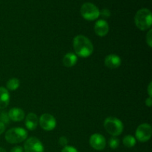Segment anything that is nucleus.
Masks as SVG:
<instances>
[{"mask_svg":"<svg viewBox=\"0 0 152 152\" xmlns=\"http://www.w3.org/2000/svg\"><path fill=\"white\" fill-rule=\"evenodd\" d=\"M104 128L109 134L117 137L121 134L124 129L123 122L114 117H107L104 121Z\"/></svg>","mask_w":152,"mask_h":152,"instance_id":"nucleus-4","label":"nucleus"},{"mask_svg":"<svg viewBox=\"0 0 152 152\" xmlns=\"http://www.w3.org/2000/svg\"><path fill=\"white\" fill-rule=\"evenodd\" d=\"M108 145H109L110 148H111L112 149H116L120 145V140L115 137H112L108 140Z\"/></svg>","mask_w":152,"mask_h":152,"instance_id":"nucleus-18","label":"nucleus"},{"mask_svg":"<svg viewBox=\"0 0 152 152\" xmlns=\"http://www.w3.org/2000/svg\"><path fill=\"white\" fill-rule=\"evenodd\" d=\"M4 130H5V126H4V123L3 122H0V135L1 134L4 133Z\"/></svg>","mask_w":152,"mask_h":152,"instance_id":"nucleus-24","label":"nucleus"},{"mask_svg":"<svg viewBox=\"0 0 152 152\" xmlns=\"http://www.w3.org/2000/svg\"><path fill=\"white\" fill-rule=\"evenodd\" d=\"M94 31L95 34L98 37H103L108 34L109 31V25L108 22L104 19H99L95 23L94 25Z\"/></svg>","mask_w":152,"mask_h":152,"instance_id":"nucleus-10","label":"nucleus"},{"mask_svg":"<svg viewBox=\"0 0 152 152\" xmlns=\"http://www.w3.org/2000/svg\"><path fill=\"white\" fill-rule=\"evenodd\" d=\"M10 102V94L7 88L0 87V109L5 108Z\"/></svg>","mask_w":152,"mask_h":152,"instance_id":"nucleus-15","label":"nucleus"},{"mask_svg":"<svg viewBox=\"0 0 152 152\" xmlns=\"http://www.w3.org/2000/svg\"><path fill=\"white\" fill-rule=\"evenodd\" d=\"M77 60H78V58H77V55L71 52V53H68L65 55L62 59V64L64 66L67 67V68H71L77 64Z\"/></svg>","mask_w":152,"mask_h":152,"instance_id":"nucleus-14","label":"nucleus"},{"mask_svg":"<svg viewBox=\"0 0 152 152\" xmlns=\"http://www.w3.org/2000/svg\"><path fill=\"white\" fill-rule=\"evenodd\" d=\"M59 145H62V147L66 146V145H68V139H67L65 136L60 137L59 139Z\"/></svg>","mask_w":152,"mask_h":152,"instance_id":"nucleus-21","label":"nucleus"},{"mask_svg":"<svg viewBox=\"0 0 152 152\" xmlns=\"http://www.w3.org/2000/svg\"><path fill=\"white\" fill-rule=\"evenodd\" d=\"M123 145L126 147H127V148H132V147H134L136 145L137 140L132 135H126L123 138Z\"/></svg>","mask_w":152,"mask_h":152,"instance_id":"nucleus-17","label":"nucleus"},{"mask_svg":"<svg viewBox=\"0 0 152 152\" xmlns=\"http://www.w3.org/2000/svg\"><path fill=\"white\" fill-rule=\"evenodd\" d=\"M99 12L97 7L93 3L86 2L82 5L80 13L85 19L88 21H93L99 16Z\"/></svg>","mask_w":152,"mask_h":152,"instance_id":"nucleus-5","label":"nucleus"},{"mask_svg":"<svg viewBox=\"0 0 152 152\" xmlns=\"http://www.w3.org/2000/svg\"><path fill=\"white\" fill-rule=\"evenodd\" d=\"M10 152H24V149L22 146L17 145V146L13 147Z\"/></svg>","mask_w":152,"mask_h":152,"instance_id":"nucleus-23","label":"nucleus"},{"mask_svg":"<svg viewBox=\"0 0 152 152\" xmlns=\"http://www.w3.org/2000/svg\"><path fill=\"white\" fill-rule=\"evenodd\" d=\"M73 47L77 56L83 58L90 56L94 51V45L88 37L77 35L73 39Z\"/></svg>","mask_w":152,"mask_h":152,"instance_id":"nucleus-1","label":"nucleus"},{"mask_svg":"<svg viewBox=\"0 0 152 152\" xmlns=\"http://www.w3.org/2000/svg\"><path fill=\"white\" fill-rule=\"evenodd\" d=\"M25 111L19 108H13L8 111V117L13 122H20L25 118Z\"/></svg>","mask_w":152,"mask_h":152,"instance_id":"nucleus-13","label":"nucleus"},{"mask_svg":"<svg viewBox=\"0 0 152 152\" xmlns=\"http://www.w3.org/2000/svg\"><path fill=\"white\" fill-rule=\"evenodd\" d=\"M24 152H44V146L37 137H29L24 143Z\"/></svg>","mask_w":152,"mask_h":152,"instance_id":"nucleus-7","label":"nucleus"},{"mask_svg":"<svg viewBox=\"0 0 152 152\" xmlns=\"http://www.w3.org/2000/svg\"><path fill=\"white\" fill-rule=\"evenodd\" d=\"M151 90H152V83H150L149 85H148V95H149L150 97H151V95H152Z\"/></svg>","mask_w":152,"mask_h":152,"instance_id":"nucleus-26","label":"nucleus"},{"mask_svg":"<svg viewBox=\"0 0 152 152\" xmlns=\"http://www.w3.org/2000/svg\"><path fill=\"white\" fill-rule=\"evenodd\" d=\"M25 126L30 131L35 130L39 124V118L34 113H29L25 117Z\"/></svg>","mask_w":152,"mask_h":152,"instance_id":"nucleus-12","label":"nucleus"},{"mask_svg":"<svg viewBox=\"0 0 152 152\" xmlns=\"http://www.w3.org/2000/svg\"><path fill=\"white\" fill-rule=\"evenodd\" d=\"M39 123L43 130L50 132L56 128V120L51 114H43L39 119Z\"/></svg>","mask_w":152,"mask_h":152,"instance_id":"nucleus-8","label":"nucleus"},{"mask_svg":"<svg viewBox=\"0 0 152 152\" xmlns=\"http://www.w3.org/2000/svg\"><path fill=\"white\" fill-rule=\"evenodd\" d=\"M145 39H146V43L148 44V45L150 48H151L152 46V31L151 29L148 31V32L147 33L146 37H145Z\"/></svg>","mask_w":152,"mask_h":152,"instance_id":"nucleus-19","label":"nucleus"},{"mask_svg":"<svg viewBox=\"0 0 152 152\" xmlns=\"http://www.w3.org/2000/svg\"><path fill=\"white\" fill-rule=\"evenodd\" d=\"M105 65L111 69H116L121 65L122 60L120 56L117 54H109L105 58Z\"/></svg>","mask_w":152,"mask_h":152,"instance_id":"nucleus-11","label":"nucleus"},{"mask_svg":"<svg viewBox=\"0 0 152 152\" xmlns=\"http://www.w3.org/2000/svg\"><path fill=\"white\" fill-rule=\"evenodd\" d=\"M0 152H7V151H6V150L4 149V148L0 147Z\"/></svg>","mask_w":152,"mask_h":152,"instance_id":"nucleus-27","label":"nucleus"},{"mask_svg":"<svg viewBox=\"0 0 152 152\" xmlns=\"http://www.w3.org/2000/svg\"><path fill=\"white\" fill-rule=\"evenodd\" d=\"M90 145L95 150L97 151H102L106 146V140L104 137L103 135L100 134H94L91 136L89 140Z\"/></svg>","mask_w":152,"mask_h":152,"instance_id":"nucleus-9","label":"nucleus"},{"mask_svg":"<svg viewBox=\"0 0 152 152\" xmlns=\"http://www.w3.org/2000/svg\"><path fill=\"white\" fill-rule=\"evenodd\" d=\"M102 16V17H105V18H108L111 15V13H110L109 10L108 9H103L102 11L99 12V16Z\"/></svg>","mask_w":152,"mask_h":152,"instance_id":"nucleus-22","label":"nucleus"},{"mask_svg":"<svg viewBox=\"0 0 152 152\" xmlns=\"http://www.w3.org/2000/svg\"><path fill=\"white\" fill-rule=\"evenodd\" d=\"M61 152H79L77 148H75L74 147L71 146V145H66V146L62 148V151Z\"/></svg>","mask_w":152,"mask_h":152,"instance_id":"nucleus-20","label":"nucleus"},{"mask_svg":"<svg viewBox=\"0 0 152 152\" xmlns=\"http://www.w3.org/2000/svg\"><path fill=\"white\" fill-rule=\"evenodd\" d=\"M152 135V128L148 123L140 125L135 132L136 140L141 142H145L149 140Z\"/></svg>","mask_w":152,"mask_h":152,"instance_id":"nucleus-6","label":"nucleus"},{"mask_svg":"<svg viewBox=\"0 0 152 152\" xmlns=\"http://www.w3.org/2000/svg\"><path fill=\"white\" fill-rule=\"evenodd\" d=\"M28 132L22 128L16 127L9 129L5 133L6 141L10 144L20 143L28 138Z\"/></svg>","mask_w":152,"mask_h":152,"instance_id":"nucleus-3","label":"nucleus"},{"mask_svg":"<svg viewBox=\"0 0 152 152\" xmlns=\"http://www.w3.org/2000/svg\"><path fill=\"white\" fill-rule=\"evenodd\" d=\"M136 26L140 31L150 29L152 25V16L151 10L147 8H142L137 12L134 16Z\"/></svg>","mask_w":152,"mask_h":152,"instance_id":"nucleus-2","label":"nucleus"},{"mask_svg":"<svg viewBox=\"0 0 152 152\" xmlns=\"http://www.w3.org/2000/svg\"><path fill=\"white\" fill-rule=\"evenodd\" d=\"M19 86H20V81L17 78L10 79L6 84L7 91H16V89L19 88Z\"/></svg>","mask_w":152,"mask_h":152,"instance_id":"nucleus-16","label":"nucleus"},{"mask_svg":"<svg viewBox=\"0 0 152 152\" xmlns=\"http://www.w3.org/2000/svg\"><path fill=\"white\" fill-rule=\"evenodd\" d=\"M151 104H152V99L151 97H150L149 96V97L145 100V105H146L148 107H151Z\"/></svg>","mask_w":152,"mask_h":152,"instance_id":"nucleus-25","label":"nucleus"}]
</instances>
